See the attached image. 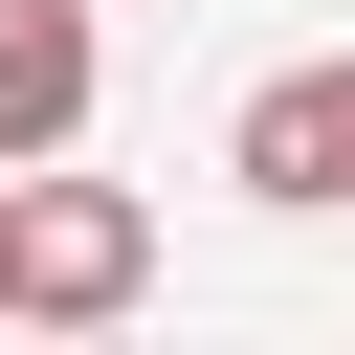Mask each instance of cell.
Instances as JSON below:
<instances>
[{
  "label": "cell",
  "mask_w": 355,
  "mask_h": 355,
  "mask_svg": "<svg viewBox=\"0 0 355 355\" xmlns=\"http://www.w3.org/2000/svg\"><path fill=\"white\" fill-rule=\"evenodd\" d=\"M133 288H155V200L22 155V178H0V311H22V333H111Z\"/></svg>",
  "instance_id": "1"
},
{
  "label": "cell",
  "mask_w": 355,
  "mask_h": 355,
  "mask_svg": "<svg viewBox=\"0 0 355 355\" xmlns=\"http://www.w3.org/2000/svg\"><path fill=\"white\" fill-rule=\"evenodd\" d=\"M222 178L288 200V222H355V44H333V67H266L244 133H222Z\"/></svg>",
  "instance_id": "2"
},
{
  "label": "cell",
  "mask_w": 355,
  "mask_h": 355,
  "mask_svg": "<svg viewBox=\"0 0 355 355\" xmlns=\"http://www.w3.org/2000/svg\"><path fill=\"white\" fill-rule=\"evenodd\" d=\"M89 133V0H0V178Z\"/></svg>",
  "instance_id": "3"
}]
</instances>
